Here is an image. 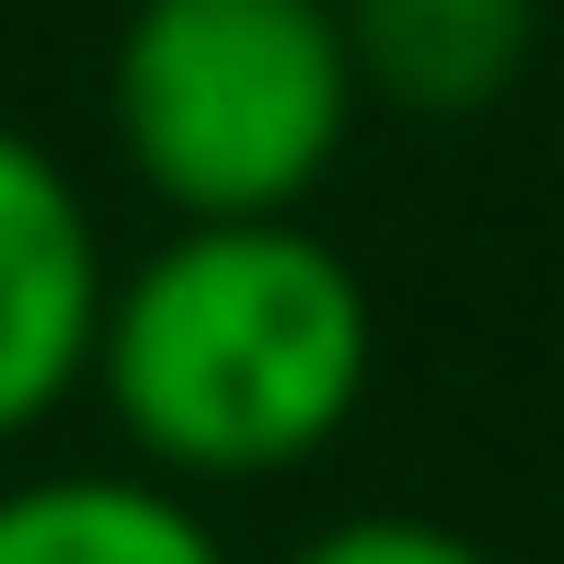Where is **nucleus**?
Instances as JSON below:
<instances>
[{
    "mask_svg": "<svg viewBox=\"0 0 564 564\" xmlns=\"http://www.w3.org/2000/svg\"><path fill=\"white\" fill-rule=\"evenodd\" d=\"M380 380V312L346 242L300 208L276 219H173L139 265H116L93 392L139 473L185 496H242L357 426Z\"/></svg>",
    "mask_w": 564,
    "mask_h": 564,
    "instance_id": "f257e3e1",
    "label": "nucleus"
},
{
    "mask_svg": "<svg viewBox=\"0 0 564 564\" xmlns=\"http://www.w3.org/2000/svg\"><path fill=\"white\" fill-rule=\"evenodd\" d=\"M357 58L335 0H127L105 127L162 219H276L346 162Z\"/></svg>",
    "mask_w": 564,
    "mask_h": 564,
    "instance_id": "f03ea898",
    "label": "nucleus"
},
{
    "mask_svg": "<svg viewBox=\"0 0 564 564\" xmlns=\"http://www.w3.org/2000/svg\"><path fill=\"white\" fill-rule=\"evenodd\" d=\"M105 230L69 162L23 127H0V438H35L58 403L93 392L105 335Z\"/></svg>",
    "mask_w": 564,
    "mask_h": 564,
    "instance_id": "7ed1b4c3",
    "label": "nucleus"
},
{
    "mask_svg": "<svg viewBox=\"0 0 564 564\" xmlns=\"http://www.w3.org/2000/svg\"><path fill=\"white\" fill-rule=\"evenodd\" d=\"M335 23L357 93L415 127L496 116L542 58V0H335Z\"/></svg>",
    "mask_w": 564,
    "mask_h": 564,
    "instance_id": "20e7f679",
    "label": "nucleus"
},
{
    "mask_svg": "<svg viewBox=\"0 0 564 564\" xmlns=\"http://www.w3.org/2000/svg\"><path fill=\"white\" fill-rule=\"evenodd\" d=\"M0 564H230L208 507L162 473H23L0 484Z\"/></svg>",
    "mask_w": 564,
    "mask_h": 564,
    "instance_id": "39448f33",
    "label": "nucleus"
},
{
    "mask_svg": "<svg viewBox=\"0 0 564 564\" xmlns=\"http://www.w3.org/2000/svg\"><path fill=\"white\" fill-rule=\"evenodd\" d=\"M289 564H496V553L449 519H415V507H357V519H323Z\"/></svg>",
    "mask_w": 564,
    "mask_h": 564,
    "instance_id": "423d86ee",
    "label": "nucleus"
}]
</instances>
